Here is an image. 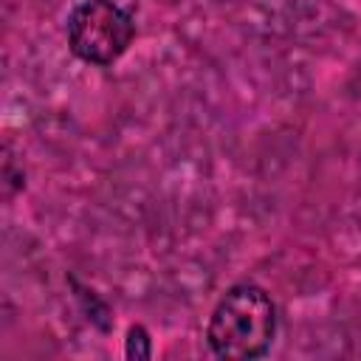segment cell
<instances>
[{"label": "cell", "mask_w": 361, "mask_h": 361, "mask_svg": "<svg viewBox=\"0 0 361 361\" xmlns=\"http://www.w3.org/2000/svg\"><path fill=\"white\" fill-rule=\"evenodd\" d=\"M124 353L130 358H149L152 355V338H149V333L141 324H135V327L127 330V347H124Z\"/></svg>", "instance_id": "cell-3"}, {"label": "cell", "mask_w": 361, "mask_h": 361, "mask_svg": "<svg viewBox=\"0 0 361 361\" xmlns=\"http://www.w3.org/2000/svg\"><path fill=\"white\" fill-rule=\"evenodd\" d=\"M276 322L271 293L254 282H240L214 305L206 324V341L220 358H259L276 338Z\"/></svg>", "instance_id": "cell-1"}, {"label": "cell", "mask_w": 361, "mask_h": 361, "mask_svg": "<svg viewBox=\"0 0 361 361\" xmlns=\"http://www.w3.org/2000/svg\"><path fill=\"white\" fill-rule=\"evenodd\" d=\"M65 37L73 56L87 65L107 68L130 51L135 39V20L113 0H79L68 14Z\"/></svg>", "instance_id": "cell-2"}]
</instances>
